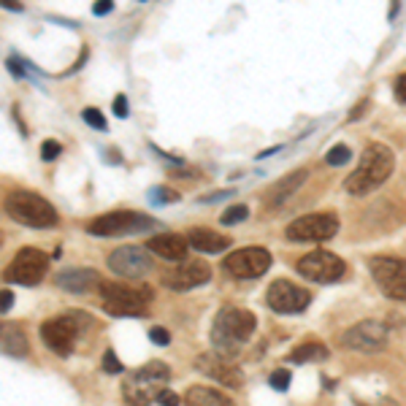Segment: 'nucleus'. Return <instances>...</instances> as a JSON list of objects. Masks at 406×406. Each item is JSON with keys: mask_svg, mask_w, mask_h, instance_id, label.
I'll return each mask as SVG.
<instances>
[{"mask_svg": "<svg viewBox=\"0 0 406 406\" xmlns=\"http://www.w3.org/2000/svg\"><path fill=\"white\" fill-rule=\"evenodd\" d=\"M371 406H398V404H395L393 398H379V401H376V404H371Z\"/></svg>", "mask_w": 406, "mask_h": 406, "instance_id": "37998d69", "label": "nucleus"}, {"mask_svg": "<svg viewBox=\"0 0 406 406\" xmlns=\"http://www.w3.org/2000/svg\"><path fill=\"white\" fill-rule=\"evenodd\" d=\"M81 119H84L90 128H95V130H106V128H109V125H106V117L97 112V109H92V106L81 112Z\"/></svg>", "mask_w": 406, "mask_h": 406, "instance_id": "c756f323", "label": "nucleus"}, {"mask_svg": "<svg viewBox=\"0 0 406 406\" xmlns=\"http://www.w3.org/2000/svg\"><path fill=\"white\" fill-rule=\"evenodd\" d=\"M184 406H233V401L227 398L225 393H220V390L195 385V388L187 390V395H184Z\"/></svg>", "mask_w": 406, "mask_h": 406, "instance_id": "4be33fe9", "label": "nucleus"}, {"mask_svg": "<svg viewBox=\"0 0 406 406\" xmlns=\"http://www.w3.org/2000/svg\"><path fill=\"white\" fill-rule=\"evenodd\" d=\"M97 285H100V274L95 268H65L57 274V287L65 292H73V295L90 292Z\"/></svg>", "mask_w": 406, "mask_h": 406, "instance_id": "f3484780", "label": "nucleus"}, {"mask_svg": "<svg viewBox=\"0 0 406 406\" xmlns=\"http://www.w3.org/2000/svg\"><path fill=\"white\" fill-rule=\"evenodd\" d=\"M109 268L125 279H141L152 271V258L144 246H117L109 255Z\"/></svg>", "mask_w": 406, "mask_h": 406, "instance_id": "ddd939ff", "label": "nucleus"}, {"mask_svg": "<svg viewBox=\"0 0 406 406\" xmlns=\"http://www.w3.org/2000/svg\"><path fill=\"white\" fill-rule=\"evenodd\" d=\"M271 268V255L263 246H244L225 258V271L236 279H258Z\"/></svg>", "mask_w": 406, "mask_h": 406, "instance_id": "9b49d317", "label": "nucleus"}, {"mask_svg": "<svg viewBox=\"0 0 406 406\" xmlns=\"http://www.w3.org/2000/svg\"><path fill=\"white\" fill-rule=\"evenodd\" d=\"M0 8H6V11H16V14H19V11H25L19 0H0Z\"/></svg>", "mask_w": 406, "mask_h": 406, "instance_id": "a19ab883", "label": "nucleus"}, {"mask_svg": "<svg viewBox=\"0 0 406 406\" xmlns=\"http://www.w3.org/2000/svg\"><path fill=\"white\" fill-rule=\"evenodd\" d=\"M393 168H395L393 149L385 144H369L360 162H357V168L347 177L344 187L350 195H369L388 181Z\"/></svg>", "mask_w": 406, "mask_h": 406, "instance_id": "f03ea898", "label": "nucleus"}, {"mask_svg": "<svg viewBox=\"0 0 406 406\" xmlns=\"http://www.w3.org/2000/svg\"><path fill=\"white\" fill-rule=\"evenodd\" d=\"M187 244L198 249V252H209V255H217V252H222L230 246V239L222 236V233H217V230H206V227H195L187 233Z\"/></svg>", "mask_w": 406, "mask_h": 406, "instance_id": "aec40b11", "label": "nucleus"}, {"mask_svg": "<svg viewBox=\"0 0 406 406\" xmlns=\"http://www.w3.org/2000/svg\"><path fill=\"white\" fill-rule=\"evenodd\" d=\"M230 190H222V193H211V195H203L198 203H211V201H222V198H230Z\"/></svg>", "mask_w": 406, "mask_h": 406, "instance_id": "ea45409f", "label": "nucleus"}, {"mask_svg": "<svg viewBox=\"0 0 406 406\" xmlns=\"http://www.w3.org/2000/svg\"><path fill=\"white\" fill-rule=\"evenodd\" d=\"M268 382H271V388H274V390L285 393V390L290 388V374H287V371H274V374H271V379H268Z\"/></svg>", "mask_w": 406, "mask_h": 406, "instance_id": "473e14b6", "label": "nucleus"}, {"mask_svg": "<svg viewBox=\"0 0 406 406\" xmlns=\"http://www.w3.org/2000/svg\"><path fill=\"white\" fill-rule=\"evenodd\" d=\"M350 157H352V152H350V146H344V144H336L328 155H325V162L328 165H344V162H350Z\"/></svg>", "mask_w": 406, "mask_h": 406, "instance_id": "bb28decb", "label": "nucleus"}, {"mask_svg": "<svg viewBox=\"0 0 406 406\" xmlns=\"http://www.w3.org/2000/svg\"><path fill=\"white\" fill-rule=\"evenodd\" d=\"M347 271L344 260L328 249H314L304 258L298 260V274L309 279V282H320V285H330V282H339Z\"/></svg>", "mask_w": 406, "mask_h": 406, "instance_id": "6e6552de", "label": "nucleus"}, {"mask_svg": "<svg viewBox=\"0 0 406 406\" xmlns=\"http://www.w3.org/2000/svg\"><path fill=\"white\" fill-rule=\"evenodd\" d=\"M11 306H14V292L0 290V314H3V311H8Z\"/></svg>", "mask_w": 406, "mask_h": 406, "instance_id": "58836bf2", "label": "nucleus"}, {"mask_svg": "<svg viewBox=\"0 0 406 406\" xmlns=\"http://www.w3.org/2000/svg\"><path fill=\"white\" fill-rule=\"evenodd\" d=\"M114 11V0H95V6H92V14L95 16H106Z\"/></svg>", "mask_w": 406, "mask_h": 406, "instance_id": "4c0bfd02", "label": "nucleus"}, {"mask_svg": "<svg viewBox=\"0 0 406 406\" xmlns=\"http://www.w3.org/2000/svg\"><path fill=\"white\" fill-rule=\"evenodd\" d=\"M339 230V220L333 214H306L287 225L285 236L290 241H328Z\"/></svg>", "mask_w": 406, "mask_h": 406, "instance_id": "9d476101", "label": "nucleus"}, {"mask_svg": "<svg viewBox=\"0 0 406 406\" xmlns=\"http://www.w3.org/2000/svg\"><path fill=\"white\" fill-rule=\"evenodd\" d=\"M157 404L160 406H179V395L177 393H171V390H157Z\"/></svg>", "mask_w": 406, "mask_h": 406, "instance_id": "f704fd0d", "label": "nucleus"}, {"mask_svg": "<svg viewBox=\"0 0 406 406\" xmlns=\"http://www.w3.org/2000/svg\"><path fill=\"white\" fill-rule=\"evenodd\" d=\"M339 344L355 352H376L388 344V325L376 323V320H363L352 325L350 330H344Z\"/></svg>", "mask_w": 406, "mask_h": 406, "instance_id": "f8f14e48", "label": "nucleus"}, {"mask_svg": "<svg viewBox=\"0 0 406 406\" xmlns=\"http://www.w3.org/2000/svg\"><path fill=\"white\" fill-rule=\"evenodd\" d=\"M6 211L19 225L32 227V230H49V227L60 222L57 209L49 203L47 198L30 193V190H14V193L6 195Z\"/></svg>", "mask_w": 406, "mask_h": 406, "instance_id": "7ed1b4c3", "label": "nucleus"}, {"mask_svg": "<svg viewBox=\"0 0 406 406\" xmlns=\"http://www.w3.org/2000/svg\"><path fill=\"white\" fill-rule=\"evenodd\" d=\"M60 155H63V146H60V141L47 138V141L41 144V160H44V162H54Z\"/></svg>", "mask_w": 406, "mask_h": 406, "instance_id": "c85d7f7f", "label": "nucleus"}, {"mask_svg": "<svg viewBox=\"0 0 406 406\" xmlns=\"http://www.w3.org/2000/svg\"><path fill=\"white\" fill-rule=\"evenodd\" d=\"M6 68L11 71V76H14V79H28V73H25V68H28V63H25V60H16V57H8V60H6Z\"/></svg>", "mask_w": 406, "mask_h": 406, "instance_id": "2f4dec72", "label": "nucleus"}, {"mask_svg": "<svg viewBox=\"0 0 406 406\" xmlns=\"http://www.w3.org/2000/svg\"><path fill=\"white\" fill-rule=\"evenodd\" d=\"M255 328H258V320H255L252 311L233 306L220 309L214 323H211V344H214L217 355H239V350L252 339Z\"/></svg>", "mask_w": 406, "mask_h": 406, "instance_id": "f257e3e1", "label": "nucleus"}, {"mask_svg": "<svg viewBox=\"0 0 406 406\" xmlns=\"http://www.w3.org/2000/svg\"><path fill=\"white\" fill-rule=\"evenodd\" d=\"M198 371L211 376V379H217L220 385H225V388H241L244 382V374L222 355H201L198 357Z\"/></svg>", "mask_w": 406, "mask_h": 406, "instance_id": "dca6fc26", "label": "nucleus"}, {"mask_svg": "<svg viewBox=\"0 0 406 406\" xmlns=\"http://www.w3.org/2000/svg\"><path fill=\"white\" fill-rule=\"evenodd\" d=\"M393 92H395V100L406 106V73H401V76L395 79V84H393Z\"/></svg>", "mask_w": 406, "mask_h": 406, "instance_id": "e433bc0d", "label": "nucleus"}, {"mask_svg": "<svg viewBox=\"0 0 406 406\" xmlns=\"http://www.w3.org/2000/svg\"><path fill=\"white\" fill-rule=\"evenodd\" d=\"M103 371L106 374H122L125 371V366L117 360L114 350H106V352H103Z\"/></svg>", "mask_w": 406, "mask_h": 406, "instance_id": "7c9ffc66", "label": "nucleus"}, {"mask_svg": "<svg viewBox=\"0 0 406 406\" xmlns=\"http://www.w3.org/2000/svg\"><path fill=\"white\" fill-rule=\"evenodd\" d=\"M114 114H117V117H119V119H125V117H128L130 114V106H128V97L125 95H117L114 97Z\"/></svg>", "mask_w": 406, "mask_h": 406, "instance_id": "c9c22d12", "label": "nucleus"}, {"mask_svg": "<svg viewBox=\"0 0 406 406\" xmlns=\"http://www.w3.org/2000/svg\"><path fill=\"white\" fill-rule=\"evenodd\" d=\"M246 217H249V209L244 203H236L222 214V225H236V222H244Z\"/></svg>", "mask_w": 406, "mask_h": 406, "instance_id": "cd10ccee", "label": "nucleus"}, {"mask_svg": "<svg viewBox=\"0 0 406 406\" xmlns=\"http://www.w3.org/2000/svg\"><path fill=\"white\" fill-rule=\"evenodd\" d=\"M374 282L379 285V290L385 292L393 301H406V260L398 258H371L369 263Z\"/></svg>", "mask_w": 406, "mask_h": 406, "instance_id": "1a4fd4ad", "label": "nucleus"}, {"mask_svg": "<svg viewBox=\"0 0 406 406\" xmlns=\"http://www.w3.org/2000/svg\"><path fill=\"white\" fill-rule=\"evenodd\" d=\"M146 249L155 252L162 260H184L190 244H187V239L177 236V233H160V236H155V239L146 241Z\"/></svg>", "mask_w": 406, "mask_h": 406, "instance_id": "a211bd4d", "label": "nucleus"}, {"mask_svg": "<svg viewBox=\"0 0 406 406\" xmlns=\"http://www.w3.org/2000/svg\"><path fill=\"white\" fill-rule=\"evenodd\" d=\"M100 304L112 317H141L152 304V290L149 287H128L117 282H100Z\"/></svg>", "mask_w": 406, "mask_h": 406, "instance_id": "20e7f679", "label": "nucleus"}, {"mask_svg": "<svg viewBox=\"0 0 406 406\" xmlns=\"http://www.w3.org/2000/svg\"><path fill=\"white\" fill-rule=\"evenodd\" d=\"M268 306L274 309L276 314H301L309 306L311 295L304 287L292 285L287 279H276L274 285L268 287Z\"/></svg>", "mask_w": 406, "mask_h": 406, "instance_id": "4468645a", "label": "nucleus"}, {"mask_svg": "<svg viewBox=\"0 0 406 406\" xmlns=\"http://www.w3.org/2000/svg\"><path fill=\"white\" fill-rule=\"evenodd\" d=\"M0 244H3V233H0Z\"/></svg>", "mask_w": 406, "mask_h": 406, "instance_id": "c03bdc74", "label": "nucleus"}, {"mask_svg": "<svg viewBox=\"0 0 406 406\" xmlns=\"http://www.w3.org/2000/svg\"><path fill=\"white\" fill-rule=\"evenodd\" d=\"M49 271V255H44L41 249L35 246H28L22 252H16V258L8 263V268L3 271V279L8 285H25V287H32L38 285Z\"/></svg>", "mask_w": 406, "mask_h": 406, "instance_id": "0eeeda50", "label": "nucleus"}, {"mask_svg": "<svg viewBox=\"0 0 406 406\" xmlns=\"http://www.w3.org/2000/svg\"><path fill=\"white\" fill-rule=\"evenodd\" d=\"M211 279V268L203 260H190V263H181L179 268H171L162 274V285L171 287L177 292H187L193 287H201Z\"/></svg>", "mask_w": 406, "mask_h": 406, "instance_id": "2eb2a0df", "label": "nucleus"}, {"mask_svg": "<svg viewBox=\"0 0 406 406\" xmlns=\"http://www.w3.org/2000/svg\"><path fill=\"white\" fill-rule=\"evenodd\" d=\"M160 225L155 217H149L144 211H109V214H100L95 217L87 233L90 236H103V239H119V236H138V233H149Z\"/></svg>", "mask_w": 406, "mask_h": 406, "instance_id": "39448f33", "label": "nucleus"}, {"mask_svg": "<svg viewBox=\"0 0 406 406\" xmlns=\"http://www.w3.org/2000/svg\"><path fill=\"white\" fill-rule=\"evenodd\" d=\"M398 6H401V0H390V19L398 14Z\"/></svg>", "mask_w": 406, "mask_h": 406, "instance_id": "79ce46f5", "label": "nucleus"}, {"mask_svg": "<svg viewBox=\"0 0 406 406\" xmlns=\"http://www.w3.org/2000/svg\"><path fill=\"white\" fill-rule=\"evenodd\" d=\"M328 357V347L320 341H309L301 344L290 352V363H311V360H325Z\"/></svg>", "mask_w": 406, "mask_h": 406, "instance_id": "b1692460", "label": "nucleus"}, {"mask_svg": "<svg viewBox=\"0 0 406 406\" xmlns=\"http://www.w3.org/2000/svg\"><path fill=\"white\" fill-rule=\"evenodd\" d=\"M149 339H152V344H157V347H168V344H171V333H168L165 328H152V330H149Z\"/></svg>", "mask_w": 406, "mask_h": 406, "instance_id": "72a5a7b5", "label": "nucleus"}, {"mask_svg": "<svg viewBox=\"0 0 406 406\" xmlns=\"http://www.w3.org/2000/svg\"><path fill=\"white\" fill-rule=\"evenodd\" d=\"M306 171H292L290 177H285L282 181H276L274 187L268 190V195H265V203H268V209H276V206H282L287 198H290L304 181H306Z\"/></svg>", "mask_w": 406, "mask_h": 406, "instance_id": "412c9836", "label": "nucleus"}, {"mask_svg": "<svg viewBox=\"0 0 406 406\" xmlns=\"http://www.w3.org/2000/svg\"><path fill=\"white\" fill-rule=\"evenodd\" d=\"M133 379L141 382V385H146V388H152V385L168 382V379H171V369H168L162 360H149L146 366H141L138 371L133 374Z\"/></svg>", "mask_w": 406, "mask_h": 406, "instance_id": "5701e85b", "label": "nucleus"}, {"mask_svg": "<svg viewBox=\"0 0 406 406\" xmlns=\"http://www.w3.org/2000/svg\"><path fill=\"white\" fill-rule=\"evenodd\" d=\"M0 350L11 357H25L30 352L28 333L25 328L16 323H0Z\"/></svg>", "mask_w": 406, "mask_h": 406, "instance_id": "6ab92c4d", "label": "nucleus"}, {"mask_svg": "<svg viewBox=\"0 0 406 406\" xmlns=\"http://www.w3.org/2000/svg\"><path fill=\"white\" fill-rule=\"evenodd\" d=\"M122 393H125V401H128L130 406H149L152 404V388H146V385H141V382H136L133 376L125 382Z\"/></svg>", "mask_w": 406, "mask_h": 406, "instance_id": "393cba45", "label": "nucleus"}, {"mask_svg": "<svg viewBox=\"0 0 406 406\" xmlns=\"http://www.w3.org/2000/svg\"><path fill=\"white\" fill-rule=\"evenodd\" d=\"M149 201H152L155 206H168V203H177L179 193L171 190V187H152V190H149Z\"/></svg>", "mask_w": 406, "mask_h": 406, "instance_id": "a878e982", "label": "nucleus"}, {"mask_svg": "<svg viewBox=\"0 0 406 406\" xmlns=\"http://www.w3.org/2000/svg\"><path fill=\"white\" fill-rule=\"evenodd\" d=\"M90 325V317H84L81 311H68L63 317H52L41 325V339L54 355L68 357L76 347L79 333H84V328Z\"/></svg>", "mask_w": 406, "mask_h": 406, "instance_id": "423d86ee", "label": "nucleus"}]
</instances>
